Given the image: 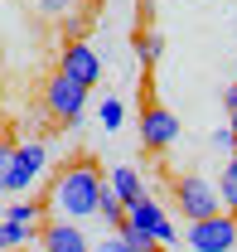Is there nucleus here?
<instances>
[{"mask_svg": "<svg viewBox=\"0 0 237 252\" xmlns=\"http://www.w3.org/2000/svg\"><path fill=\"white\" fill-rule=\"evenodd\" d=\"M107 185V175H102V165L92 156H73L63 165L59 175H54V185H49V199H44V209L54 214V219H73L83 223L97 214V194Z\"/></svg>", "mask_w": 237, "mask_h": 252, "instance_id": "obj_1", "label": "nucleus"}, {"mask_svg": "<svg viewBox=\"0 0 237 252\" xmlns=\"http://www.w3.org/2000/svg\"><path fill=\"white\" fill-rule=\"evenodd\" d=\"M83 107H88V88H78L73 78H63V73H54V78L44 83V112H49L54 122L73 126L78 117H83Z\"/></svg>", "mask_w": 237, "mask_h": 252, "instance_id": "obj_2", "label": "nucleus"}, {"mask_svg": "<svg viewBox=\"0 0 237 252\" xmlns=\"http://www.w3.org/2000/svg\"><path fill=\"white\" fill-rule=\"evenodd\" d=\"M175 204H179V214L189 223L208 219V214H223V199H218V189L208 185L204 175H179L175 180Z\"/></svg>", "mask_w": 237, "mask_h": 252, "instance_id": "obj_3", "label": "nucleus"}, {"mask_svg": "<svg viewBox=\"0 0 237 252\" xmlns=\"http://www.w3.org/2000/svg\"><path fill=\"white\" fill-rule=\"evenodd\" d=\"M189 248L194 252H233L237 248V219L233 214H208L189 223Z\"/></svg>", "mask_w": 237, "mask_h": 252, "instance_id": "obj_4", "label": "nucleus"}, {"mask_svg": "<svg viewBox=\"0 0 237 252\" xmlns=\"http://www.w3.org/2000/svg\"><path fill=\"white\" fill-rule=\"evenodd\" d=\"M141 141H146V151H155V156H165L170 146L179 141V122L170 107H160V102H150L141 107Z\"/></svg>", "mask_w": 237, "mask_h": 252, "instance_id": "obj_5", "label": "nucleus"}, {"mask_svg": "<svg viewBox=\"0 0 237 252\" xmlns=\"http://www.w3.org/2000/svg\"><path fill=\"white\" fill-rule=\"evenodd\" d=\"M59 73H63V78H73L78 88H97V78H102V59H97V49H92L88 39H73V44H63V54H59Z\"/></svg>", "mask_w": 237, "mask_h": 252, "instance_id": "obj_6", "label": "nucleus"}, {"mask_svg": "<svg viewBox=\"0 0 237 252\" xmlns=\"http://www.w3.org/2000/svg\"><path fill=\"white\" fill-rule=\"evenodd\" d=\"M44 165H49V156H44V146H39V141H30V146H15L0 194H25V189L39 180V170H44Z\"/></svg>", "mask_w": 237, "mask_h": 252, "instance_id": "obj_7", "label": "nucleus"}, {"mask_svg": "<svg viewBox=\"0 0 237 252\" xmlns=\"http://www.w3.org/2000/svg\"><path fill=\"white\" fill-rule=\"evenodd\" d=\"M126 223H131V228H141L146 238H155L160 248H165V243H175V223H170V214H165L150 194H141V199H131V204H126Z\"/></svg>", "mask_w": 237, "mask_h": 252, "instance_id": "obj_8", "label": "nucleus"}, {"mask_svg": "<svg viewBox=\"0 0 237 252\" xmlns=\"http://www.w3.org/2000/svg\"><path fill=\"white\" fill-rule=\"evenodd\" d=\"M39 248L44 252H92V243L83 238V228L73 219H44L39 223Z\"/></svg>", "mask_w": 237, "mask_h": 252, "instance_id": "obj_9", "label": "nucleus"}, {"mask_svg": "<svg viewBox=\"0 0 237 252\" xmlns=\"http://www.w3.org/2000/svg\"><path fill=\"white\" fill-rule=\"evenodd\" d=\"M107 189L117 194L121 204H131V199H141V194H146V185H141V175H136L131 165H112V175H107Z\"/></svg>", "mask_w": 237, "mask_h": 252, "instance_id": "obj_10", "label": "nucleus"}, {"mask_svg": "<svg viewBox=\"0 0 237 252\" xmlns=\"http://www.w3.org/2000/svg\"><path fill=\"white\" fill-rule=\"evenodd\" d=\"M0 219H5V223H25V228H39V223L49 219V209H44L39 199H20V204H10Z\"/></svg>", "mask_w": 237, "mask_h": 252, "instance_id": "obj_11", "label": "nucleus"}, {"mask_svg": "<svg viewBox=\"0 0 237 252\" xmlns=\"http://www.w3.org/2000/svg\"><path fill=\"white\" fill-rule=\"evenodd\" d=\"M218 199H223V214H233L237 219V151H233V160L223 165V175H218Z\"/></svg>", "mask_w": 237, "mask_h": 252, "instance_id": "obj_12", "label": "nucleus"}, {"mask_svg": "<svg viewBox=\"0 0 237 252\" xmlns=\"http://www.w3.org/2000/svg\"><path fill=\"white\" fill-rule=\"evenodd\" d=\"M97 219L107 223L112 233H117L121 223H126V204H121V199H117V194H112L107 185H102V194H97Z\"/></svg>", "mask_w": 237, "mask_h": 252, "instance_id": "obj_13", "label": "nucleus"}, {"mask_svg": "<svg viewBox=\"0 0 237 252\" xmlns=\"http://www.w3.org/2000/svg\"><path fill=\"white\" fill-rule=\"evenodd\" d=\"M160 49H165L160 30H136V54H141V63H146V68H155V63H160Z\"/></svg>", "mask_w": 237, "mask_h": 252, "instance_id": "obj_14", "label": "nucleus"}, {"mask_svg": "<svg viewBox=\"0 0 237 252\" xmlns=\"http://www.w3.org/2000/svg\"><path fill=\"white\" fill-rule=\"evenodd\" d=\"M30 238H34V228H25V223H5V219H0V252H20Z\"/></svg>", "mask_w": 237, "mask_h": 252, "instance_id": "obj_15", "label": "nucleus"}, {"mask_svg": "<svg viewBox=\"0 0 237 252\" xmlns=\"http://www.w3.org/2000/svg\"><path fill=\"white\" fill-rule=\"evenodd\" d=\"M117 238H121V243H126L131 252H165L160 243H155V238H146V233H141V228H131V223H121V228H117Z\"/></svg>", "mask_w": 237, "mask_h": 252, "instance_id": "obj_16", "label": "nucleus"}, {"mask_svg": "<svg viewBox=\"0 0 237 252\" xmlns=\"http://www.w3.org/2000/svg\"><path fill=\"white\" fill-rule=\"evenodd\" d=\"M121 122H126V107H121V97H107V102H102V126H107V131H117Z\"/></svg>", "mask_w": 237, "mask_h": 252, "instance_id": "obj_17", "label": "nucleus"}, {"mask_svg": "<svg viewBox=\"0 0 237 252\" xmlns=\"http://www.w3.org/2000/svg\"><path fill=\"white\" fill-rule=\"evenodd\" d=\"M92 252H131V248H126V243H121L117 233H107V238H102V243H92Z\"/></svg>", "mask_w": 237, "mask_h": 252, "instance_id": "obj_18", "label": "nucleus"}, {"mask_svg": "<svg viewBox=\"0 0 237 252\" xmlns=\"http://www.w3.org/2000/svg\"><path fill=\"white\" fill-rule=\"evenodd\" d=\"M223 102H228V112H233V126H228V131H233V141H237V83L223 93Z\"/></svg>", "mask_w": 237, "mask_h": 252, "instance_id": "obj_19", "label": "nucleus"}, {"mask_svg": "<svg viewBox=\"0 0 237 252\" xmlns=\"http://www.w3.org/2000/svg\"><path fill=\"white\" fill-rule=\"evenodd\" d=\"M213 146H218V151H237V141H233V131H213Z\"/></svg>", "mask_w": 237, "mask_h": 252, "instance_id": "obj_20", "label": "nucleus"}, {"mask_svg": "<svg viewBox=\"0 0 237 252\" xmlns=\"http://www.w3.org/2000/svg\"><path fill=\"white\" fill-rule=\"evenodd\" d=\"M44 5H68V0H44Z\"/></svg>", "mask_w": 237, "mask_h": 252, "instance_id": "obj_21", "label": "nucleus"}, {"mask_svg": "<svg viewBox=\"0 0 237 252\" xmlns=\"http://www.w3.org/2000/svg\"><path fill=\"white\" fill-rule=\"evenodd\" d=\"M88 5H92V10H97V5H102V0H88Z\"/></svg>", "mask_w": 237, "mask_h": 252, "instance_id": "obj_22", "label": "nucleus"}, {"mask_svg": "<svg viewBox=\"0 0 237 252\" xmlns=\"http://www.w3.org/2000/svg\"><path fill=\"white\" fill-rule=\"evenodd\" d=\"M0 93H5V78H0Z\"/></svg>", "mask_w": 237, "mask_h": 252, "instance_id": "obj_23", "label": "nucleus"}, {"mask_svg": "<svg viewBox=\"0 0 237 252\" xmlns=\"http://www.w3.org/2000/svg\"><path fill=\"white\" fill-rule=\"evenodd\" d=\"M20 252H25V248H20Z\"/></svg>", "mask_w": 237, "mask_h": 252, "instance_id": "obj_24", "label": "nucleus"}]
</instances>
